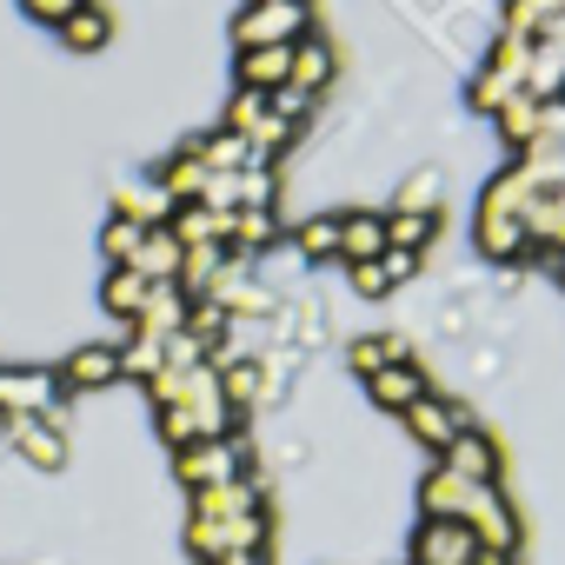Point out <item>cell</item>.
<instances>
[{
	"instance_id": "19",
	"label": "cell",
	"mask_w": 565,
	"mask_h": 565,
	"mask_svg": "<svg viewBox=\"0 0 565 565\" xmlns=\"http://www.w3.org/2000/svg\"><path fill=\"white\" fill-rule=\"evenodd\" d=\"M433 233H439V213H386V246L399 253H426Z\"/></svg>"
},
{
	"instance_id": "6",
	"label": "cell",
	"mask_w": 565,
	"mask_h": 565,
	"mask_svg": "<svg viewBox=\"0 0 565 565\" xmlns=\"http://www.w3.org/2000/svg\"><path fill=\"white\" fill-rule=\"evenodd\" d=\"M0 433H8L34 466H61L67 459V446H61V426L47 419V413H14V419H0Z\"/></svg>"
},
{
	"instance_id": "18",
	"label": "cell",
	"mask_w": 565,
	"mask_h": 565,
	"mask_svg": "<svg viewBox=\"0 0 565 565\" xmlns=\"http://www.w3.org/2000/svg\"><path fill=\"white\" fill-rule=\"evenodd\" d=\"M273 239H279L273 206H246V213L226 220V246H239V253H259V246H273Z\"/></svg>"
},
{
	"instance_id": "13",
	"label": "cell",
	"mask_w": 565,
	"mask_h": 565,
	"mask_svg": "<svg viewBox=\"0 0 565 565\" xmlns=\"http://www.w3.org/2000/svg\"><path fill=\"white\" fill-rule=\"evenodd\" d=\"M54 34H61V47H74V54H100V47L114 41V14L94 0V8H81V14H74V21H61Z\"/></svg>"
},
{
	"instance_id": "3",
	"label": "cell",
	"mask_w": 565,
	"mask_h": 565,
	"mask_svg": "<svg viewBox=\"0 0 565 565\" xmlns=\"http://www.w3.org/2000/svg\"><path fill=\"white\" fill-rule=\"evenodd\" d=\"M54 393H61V373H47V366H0V419L54 413Z\"/></svg>"
},
{
	"instance_id": "17",
	"label": "cell",
	"mask_w": 565,
	"mask_h": 565,
	"mask_svg": "<svg viewBox=\"0 0 565 565\" xmlns=\"http://www.w3.org/2000/svg\"><path fill=\"white\" fill-rule=\"evenodd\" d=\"M333 81V47L320 41V34H307V41H294V87H307V94H320Z\"/></svg>"
},
{
	"instance_id": "14",
	"label": "cell",
	"mask_w": 565,
	"mask_h": 565,
	"mask_svg": "<svg viewBox=\"0 0 565 565\" xmlns=\"http://www.w3.org/2000/svg\"><path fill=\"white\" fill-rule=\"evenodd\" d=\"M206 180H213V173H206V160H200L193 147H180V153L160 167V186H167L180 206H186V200H206Z\"/></svg>"
},
{
	"instance_id": "1",
	"label": "cell",
	"mask_w": 565,
	"mask_h": 565,
	"mask_svg": "<svg viewBox=\"0 0 565 565\" xmlns=\"http://www.w3.org/2000/svg\"><path fill=\"white\" fill-rule=\"evenodd\" d=\"M313 34V0H246L233 14V54L239 47H294Z\"/></svg>"
},
{
	"instance_id": "7",
	"label": "cell",
	"mask_w": 565,
	"mask_h": 565,
	"mask_svg": "<svg viewBox=\"0 0 565 565\" xmlns=\"http://www.w3.org/2000/svg\"><path fill=\"white\" fill-rule=\"evenodd\" d=\"M406 426H413V433H419V439H426L433 452H446V446H452L459 433H472V419H466V413H459L452 399H433V393H426L419 406H406Z\"/></svg>"
},
{
	"instance_id": "26",
	"label": "cell",
	"mask_w": 565,
	"mask_h": 565,
	"mask_svg": "<svg viewBox=\"0 0 565 565\" xmlns=\"http://www.w3.org/2000/svg\"><path fill=\"white\" fill-rule=\"evenodd\" d=\"M213 565H259L253 552H226V558H213Z\"/></svg>"
},
{
	"instance_id": "20",
	"label": "cell",
	"mask_w": 565,
	"mask_h": 565,
	"mask_svg": "<svg viewBox=\"0 0 565 565\" xmlns=\"http://www.w3.org/2000/svg\"><path fill=\"white\" fill-rule=\"evenodd\" d=\"M147 233H153V226L120 220V213H114V220H107V239H100V246H107V266H134V259H140V246H147Z\"/></svg>"
},
{
	"instance_id": "10",
	"label": "cell",
	"mask_w": 565,
	"mask_h": 565,
	"mask_svg": "<svg viewBox=\"0 0 565 565\" xmlns=\"http://www.w3.org/2000/svg\"><path fill=\"white\" fill-rule=\"evenodd\" d=\"M386 253V213H340V259L366 266Z\"/></svg>"
},
{
	"instance_id": "15",
	"label": "cell",
	"mask_w": 565,
	"mask_h": 565,
	"mask_svg": "<svg viewBox=\"0 0 565 565\" xmlns=\"http://www.w3.org/2000/svg\"><path fill=\"white\" fill-rule=\"evenodd\" d=\"M147 294H153V279H140L134 266H107V313H120L134 327L140 307H147Z\"/></svg>"
},
{
	"instance_id": "4",
	"label": "cell",
	"mask_w": 565,
	"mask_h": 565,
	"mask_svg": "<svg viewBox=\"0 0 565 565\" xmlns=\"http://www.w3.org/2000/svg\"><path fill=\"white\" fill-rule=\"evenodd\" d=\"M472 558H486V545H479L472 525H459V519H433V525L419 532V565H472Z\"/></svg>"
},
{
	"instance_id": "8",
	"label": "cell",
	"mask_w": 565,
	"mask_h": 565,
	"mask_svg": "<svg viewBox=\"0 0 565 565\" xmlns=\"http://www.w3.org/2000/svg\"><path fill=\"white\" fill-rule=\"evenodd\" d=\"M233 472H239V452H233V446H220V439H200V446H186V452H180V479H186V486H200V492L233 486Z\"/></svg>"
},
{
	"instance_id": "12",
	"label": "cell",
	"mask_w": 565,
	"mask_h": 565,
	"mask_svg": "<svg viewBox=\"0 0 565 565\" xmlns=\"http://www.w3.org/2000/svg\"><path fill=\"white\" fill-rule=\"evenodd\" d=\"M373 399H380V406H393V413H406V406H419V399H426V373H419L413 360L380 366V373H373Z\"/></svg>"
},
{
	"instance_id": "2",
	"label": "cell",
	"mask_w": 565,
	"mask_h": 565,
	"mask_svg": "<svg viewBox=\"0 0 565 565\" xmlns=\"http://www.w3.org/2000/svg\"><path fill=\"white\" fill-rule=\"evenodd\" d=\"M226 127H233V134H246V147H253L259 160H273L279 147L294 140V120H279V114H273V100H266V94H253V87H239V94H233Z\"/></svg>"
},
{
	"instance_id": "11",
	"label": "cell",
	"mask_w": 565,
	"mask_h": 565,
	"mask_svg": "<svg viewBox=\"0 0 565 565\" xmlns=\"http://www.w3.org/2000/svg\"><path fill=\"white\" fill-rule=\"evenodd\" d=\"M492 120H499V134H505L519 153H532V147H539V127H545V100H532V94H512V100H505Z\"/></svg>"
},
{
	"instance_id": "9",
	"label": "cell",
	"mask_w": 565,
	"mask_h": 565,
	"mask_svg": "<svg viewBox=\"0 0 565 565\" xmlns=\"http://www.w3.org/2000/svg\"><path fill=\"white\" fill-rule=\"evenodd\" d=\"M114 213H120V220H140V226H167V220L180 213V200H173L160 180H127Z\"/></svg>"
},
{
	"instance_id": "22",
	"label": "cell",
	"mask_w": 565,
	"mask_h": 565,
	"mask_svg": "<svg viewBox=\"0 0 565 565\" xmlns=\"http://www.w3.org/2000/svg\"><path fill=\"white\" fill-rule=\"evenodd\" d=\"M399 213H439V173H413L399 186Z\"/></svg>"
},
{
	"instance_id": "5",
	"label": "cell",
	"mask_w": 565,
	"mask_h": 565,
	"mask_svg": "<svg viewBox=\"0 0 565 565\" xmlns=\"http://www.w3.org/2000/svg\"><path fill=\"white\" fill-rule=\"evenodd\" d=\"M233 81L253 87V94H273L294 81V47H239L233 54Z\"/></svg>"
},
{
	"instance_id": "24",
	"label": "cell",
	"mask_w": 565,
	"mask_h": 565,
	"mask_svg": "<svg viewBox=\"0 0 565 565\" xmlns=\"http://www.w3.org/2000/svg\"><path fill=\"white\" fill-rule=\"evenodd\" d=\"M81 8H94V0H21V14L41 21V28H61V21H74Z\"/></svg>"
},
{
	"instance_id": "16",
	"label": "cell",
	"mask_w": 565,
	"mask_h": 565,
	"mask_svg": "<svg viewBox=\"0 0 565 565\" xmlns=\"http://www.w3.org/2000/svg\"><path fill=\"white\" fill-rule=\"evenodd\" d=\"M107 380H120V353L114 347H81L61 366V386H107Z\"/></svg>"
},
{
	"instance_id": "25",
	"label": "cell",
	"mask_w": 565,
	"mask_h": 565,
	"mask_svg": "<svg viewBox=\"0 0 565 565\" xmlns=\"http://www.w3.org/2000/svg\"><path fill=\"white\" fill-rule=\"evenodd\" d=\"M353 287H360V294H386V287H393V273H386L380 259H366V266H353Z\"/></svg>"
},
{
	"instance_id": "23",
	"label": "cell",
	"mask_w": 565,
	"mask_h": 565,
	"mask_svg": "<svg viewBox=\"0 0 565 565\" xmlns=\"http://www.w3.org/2000/svg\"><path fill=\"white\" fill-rule=\"evenodd\" d=\"M266 100H273V114H279V120H294V127H300V120L313 114V100H320V94H307V87H294V81H287V87H273Z\"/></svg>"
},
{
	"instance_id": "21",
	"label": "cell",
	"mask_w": 565,
	"mask_h": 565,
	"mask_svg": "<svg viewBox=\"0 0 565 565\" xmlns=\"http://www.w3.org/2000/svg\"><path fill=\"white\" fill-rule=\"evenodd\" d=\"M294 239H300L307 259H340V220H300Z\"/></svg>"
}]
</instances>
